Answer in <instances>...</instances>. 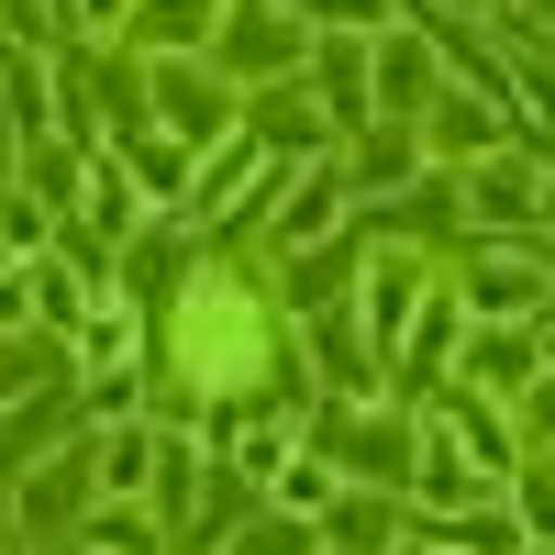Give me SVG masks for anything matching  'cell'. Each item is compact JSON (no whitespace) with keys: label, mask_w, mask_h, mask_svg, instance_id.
Wrapping results in <instances>:
<instances>
[{"label":"cell","mask_w":555,"mask_h":555,"mask_svg":"<svg viewBox=\"0 0 555 555\" xmlns=\"http://www.w3.org/2000/svg\"><path fill=\"white\" fill-rule=\"evenodd\" d=\"M178 356H190V389L234 411L245 389H278V366H289V345H278V322L256 311V289L234 267H201L190 300H178Z\"/></svg>","instance_id":"obj_1"},{"label":"cell","mask_w":555,"mask_h":555,"mask_svg":"<svg viewBox=\"0 0 555 555\" xmlns=\"http://www.w3.org/2000/svg\"><path fill=\"white\" fill-rule=\"evenodd\" d=\"M311 434H322V455H334L356 489H400L411 467H423V423H400V411H378V400H334Z\"/></svg>","instance_id":"obj_2"},{"label":"cell","mask_w":555,"mask_h":555,"mask_svg":"<svg viewBox=\"0 0 555 555\" xmlns=\"http://www.w3.org/2000/svg\"><path fill=\"white\" fill-rule=\"evenodd\" d=\"M156 101H145V122L156 133H178V145H190L201 156V133H211V145H234V122H245V89L234 78H222L211 56H156Z\"/></svg>","instance_id":"obj_3"},{"label":"cell","mask_w":555,"mask_h":555,"mask_svg":"<svg viewBox=\"0 0 555 555\" xmlns=\"http://www.w3.org/2000/svg\"><path fill=\"white\" fill-rule=\"evenodd\" d=\"M356 201V178L345 167H300V178H278V211H267V245L278 256H300V245H334V222Z\"/></svg>","instance_id":"obj_4"},{"label":"cell","mask_w":555,"mask_h":555,"mask_svg":"<svg viewBox=\"0 0 555 555\" xmlns=\"http://www.w3.org/2000/svg\"><path fill=\"white\" fill-rule=\"evenodd\" d=\"M366 89H378L400 122H423V112L444 101V67H434V44H423V34L378 23V34H366Z\"/></svg>","instance_id":"obj_5"},{"label":"cell","mask_w":555,"mask_h":555,"mask_svg":"<svg viewBox=\"0 0 555 555\" xmlns=\"http://www.w3.org/2000/svg\"><path fill=\"white\" fill-rule=\"evenodd\" d=\"M356 322H366V345L400 356L411 345V322H423V256H378L356 278Z\"/></svg>","instance_id":"obj_6"},{"label":"cell","mask_w":555,"mask_h":555,"mask_svg":"<svg viewBox=\"0 0 555 555\" xmlns=\"http://www.w3.org/2000/svg\"><path fill=\"white\" fill-rule=\"evenodd\" d=\"M544 190H555V178H533V156H500V145H489V156L467 167V211L489 222V234L533 222V211H544Z\"/></svg>","instance_id":"obj_7"},{"label":"cell","mask_w":555,"mask_h":555,"mask_svg":"<svg viewBox=\"0 0 555 555\" xmlns=\"http://www.w3.org/2000/svg\"><path fill=\"white\" fill-rule=\"evenodd\" d=\"M322 544H334V555H389L400 544V512H389V489H334V500H322Z\"/></svg>","instance_id":"obj_8"},{"label":"cell","mask_w":555,"mask_h":555,"mask_svg":"<svg viewBox=\"0 0 555 555\" xmlns=\"http://www.w3.org/2000/svg\"><path fill=\"white\" fill-rule=\"evenodd\" d=\"M234 0H133V44H156V56H211V34Z\"/></svg>","instance_id":"obj_9"},{"label":"cell","mask_w":555,"mask_h":555,"mask_svg":"<svg viewBox=\"0 0 555 555\" xmlns=\"http://www.w3.org/2000/svg\"><path fill=\"white\" fill-rule=\"evenodd\" d=\"M544 378V345L522 334V322H489L478 334V356H467V389H489V400H522Z\"/></svg>","instance_id":"obj_10"},{"label":"cell","mask_w":555,"mask_h":555,"mask_svg":"<svg viewBox=\"0 0 555 555\" xmlns=\"http://www.w3.org/2000/svg\"><path fill=\"white\" fill-rule=\"evenodd\" d=\"M78 533H89V555H167V512H145V500H101Z\"/></svg>","instance_id":"obj_11"},{"label":"cell","mask_w":555,"mask_h":555,"mask_svg":"<svg viewBox=\"0 0 555 555\" xmlns=\"http://www.w3.org/2000/svg\"><path fill=\"white\" fill-rule=\"evenodd\" d=\"M156 455H167L156 423H112V434H101V500H133V489L156 478Z\"/></svg>","instance_id":"obj_12"},{"label":"cell","mask_w":555,"mask_h":555,"mask_svg":"<svg viewBox=\"0 0 555 555\" xmlns=\"http://www.w3.org/2000/svg\"><path fill=\"white\" fill-rule=\"evenodd\" d=\"M500 145V112L489 101H434L423 112V156H489Z\"/></svg>","instance_id":"obj_13"},{"label":"cell","mask_w":555,"mask_h":555,"mask_svg":"<svg viewBox=\"0 0 555 555\" xmlns=\"http://www.w3.org/2000/svg\"><path fill=\"white\" fill-rule=\"evenodd\" d=\"M322 112L334 122L366 112V34H322Z\"/></svg>","instance_id":"obj_14"},{"label":"cell","mask_w":555,"mask_h":555,"mask_svg":"<svg viewBox=\"0 0 555 555\" xmlns=\"http://www.w3.org/2000/svg\"><path fill=\"white\" fill-rule=\"evenodd\" d=\"M345 267H356V245H300L289 256V311H334L345 300Z\"/></svg>","instance_id":"obj_15"},{"label":"cell","mask_w":555,"mask_h":555,"mask_svg":"<svg viewBox=\"0 0 555 555\" xmlns=\"http://www.w3.org/2000/svg\"><path fill=\"white\" fill-rule=\"evenodd\" d=\"M411 167H423V133H400V122H389V133H366L356 190H366V201H378V190H411Z\"/></svg>","instance_id":"obj_16"},{"label":"cell","mask_w":555,"mask_h":555,"mask_svg":"<svg viewBox=\"0 0 555 555\" xmlns=\"http://www.w3.org/2000/svg\"><path fill=\"white\" fill-rule=\"evenodd\" d=\"M245 555H334V544H322V522H311V512H289V500H278V512H256Z\"/></svg>","instance_id":"obj_17"},{"label":"cell","mask_w":555,"mask_h":555,"mask_svg":"<svg viewBox=\"0 0 555 555\" xmlns=\"http://www.w3.org/2000/svg\"><path fill=\"white\" fill-rule=\"evenodd\" d=\"M34 311H44V322H89V289H78L56 256H34Z\"/></svg>","instance_id":"obj_18"},{"label":"cell","mask_w":555,"mask_h":555,"mask_svg":"<svg viewBox=\"0 0 555 555\" xmlns=\"http://www.w3.org/2000/svg\"><path fill=\"white\" fill-rule=\"evenodd\" d=\"M512 512H522V522L555 544V467H512Z\"/></svg>","instance_id":"obj_19"},{"label":"cell","mask_w":555,"mask_h":555,"mask_svg":"<svg viewBox=\"0 0 555 555\" xmlns=\"http://www.w3.org/2000/svg\"><path fill=\"white\" fill-rule=\"evenodd\" d=\"M300 23H334V34H378L389 0H300Z\"/></svg>","instance_id":"obj_20"},{"label":"cell","mask_w":555,"mask_h":555,"mask_svg":"<svg viewBox=\"0 0 555 555\" xmlns=\"http://www.w3.org/2000/svg\"><path fill=\"white\" fill-rule=\"evenodd\" d=\"M67 23H78V44H112V34H133V0H67Z\"/></svg>","instance_id":"obj_21"},{"label":"cell","mask_w":555,"mask_h":555,"mask_svg":"<svg viewBox=\"0 0 555 555\" xmlns=\"http://www.w3.org/2000/svg\"><path fill=\"white\" fill-rule=\"evenodd\" d=\"M0 245H44V201L34 190H0Z\"/></svg>","instance_id":"obj_22"},{"label":"cell","mask_w":555,"mask_h":555,"mask_svg":"<svg viewBox=\"0 0 555 555\" xmlns=\"http://www.w3.org/2000/svg\"><path fill=\"white\" fill-rule=\"evenodd\" d=\"M522 444H555V366L522 389Z\"/></svg>","instance_id":"obj_23"},{"label":"cell","mask_w":555,"mask_h":555,"mask_svg":"<svg viewBox=\"0 0 555 555\" xmlns=\"http://www.w3.org/2000/svg\"><path fill=\"white\" fill-rule=\"evenodd\" d=\"M34 334V278H0V345Z\"/></svg>","instance_id":"obj_24"},{"label":"cell","mask_w":555,"mask_h":555,"mask_svg":"<svg viewBox=\"0 0 555 555\" xmlns=\"http://www.w3.org/2000/svg\"><path fill=\"white\" fill-rule=\"evenodd\" d=\"M533 345H544V366H555V300H544V322H533Z\"/></svg>","instance_id":"obj_25"},{"label":"cell","mask_w":555,"mask_h":555,"mask_svg":"<svg viewBox=\"0 0 555 555\" xmlns=\"http://www.w3.org/2000/svg\"><path fill=\"white\" fill-rule=\"evenodd\" d=\"M389 555H434V544H389Z\"/></svg>","instance_id":"obj_26"},{"label":"cell","mask_w":555,"mask_h":555,"mask_svg":"<svg viewBox=\"0 0 555 555\" xmlns=\"http://www.w3.org/2000/svg\"><path fill=\"white\" fill-rule=\"evenodd\" d=\"M467 12H500V0H467Z\"/></svg>","instance_id":"obj_27"},{"label":"cell","mask_w":555,"mask_h":555,"mask_svg":"<svg viewBox=\"0 0 555 555\" xmlns=\"http://www.w3.org/2000/svg\"><path fill=\"white\" fill-rule=\"evenodd\" d=\"M0 267H12V245H0Z\"/></svg>","instance_id":"obj_28"},{"label":"cell","mask_w":555,"mask_h":555,"mask_svg":"<svg viewBox=\"0 0 555 555\" xmlns=\"http://www.w3.org/2000/svg\"><path fill=\"white\" fill-rule=\"evenodd\" d=\"M544 555H555V544H544Z\"/></svg>","instance_id":"obj_29"}]
</instances>
